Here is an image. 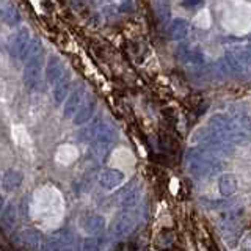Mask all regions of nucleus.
Here are the masks:
<instances>
[{
    "label": "nucleus",
    "mask_w": 251,
    "mask_h": 251,
    "mask_svg": "<svg viewBox=\"0 0 251 251\" xmlns=\"http://www.w3.org/2000/svg\"><path fill=\"white\" fill-rule=\"evenodd\" d=\"M218 165L215 157L204 152H190L188 154V171L196 177H204L214 173Z\"/></svg>",
    "instance_id": "f257e3e1"
},
{
    "label": "nucleus",
    "mask_w": 251,
    "mask_h": 251,
    "mask_svg": "<svg viewBox=\"0 0 251 251\" xmlns=\"http://www.w3.org/2000/svg\"><path fill=\"white\" fill-rule=\"evenodd\" d=\"M30 39H31L30 30L27 27H19V28H16L10 36H8V39H6V49H8V52L13 55V57L22 60L24 52H25L27 46L30 43Z\"/></svg>",
    "instance_id": "f03ea898"
},
{
    "label": "nucleus",
    "mask_w": 251,
    "mask_h": 251,
    "mask_svg": "<svg viewBox=\"0 0 251 251\" xmlns=\"http://www.w3.org/2000/svg\"><path fill=\"white\" fill-rule=\"evenodd\" d=\"M25 60L27 61L25 66H24V83L30 91H33L39 85V78H41V57H39V53H36Z\"/></svg>",
    "instance_id": "7ed1b4c3"
},
{
    "label": "nucleus",
    "mask_w": 251,
    "mask_h": 251,
    "mask_svg": "<svg viewBox=\"0 0 251 251\" xmlns=\"http://www.w3.org/2000/svg\"><path fill=\"white\" fill-rule=\"evenodd\" d=\"M133 227H135V217L126 212V214H120L113 220L110 234L115 239H124L133 231Z\"/></svg>",
    "instance_id": "20e7f679"
},
{
    "label": "nucleus",
    "mask_w": 251,
    "mask_h": 251,
    "mask_svg": "<svg viewBox=\"0 0 251 251\" xmlns=\"http://www.w3.org/2000/svg\"><path fill=\"white\" fill-rule=\"evenodd\" d=\"M96 107H98V102L94 96H90L85 102L82 100V104L78 105V108L75 110V113L73 115V123L75 126H82L85 123H88L94 112H96Z\"/></svg>",
    "instance_id": "39448f33"
},
{
    "label": "nucleus",
    "mask_w": 251,
    "mask_h": 251,
    "mask_svg": "<svg viewBox=\"0 0 251 251\" xmlns=\"http://www.w3.org/2000/svg\"><path fill=\"white\" fill-rule=\"evenodd\" d=\"M124 180V176L121 171H118L115 168H107L99 175V185L105 190H113L118 188Z\"/></svg>",
    "instance_id": "423d86ee"
},
{
    "label": "nucleus",
    "mask_w": 251,
    "mask_h": 251,
    "mask_svg": "<svg viewBox=\"0 0 251 251\" xmlns=\"http://www.w3.org/2000/svg\"><path fill=\"white\" fill-rule=\"evenodd\" d=\"M83 94H85L83 85H80L73 93L68 94V99L65 100V107H63V116H65V118H73V115L75 113V110L78 108V105L82 104Z\"/></svg>",
    "instance_id": "0eeeda50"
},
{
    "label": "nucleus",
    "mask_w": 251,
    "mask_h": 251,
    "mask_svg": "<svg viewBox=\"0 0 251 251\" xmlns=\"http://www.w3.org/2000/svg\"><path fill=\"white\" fill-rule=\"evenodd\" d=\"M63 71H65V66H63V61L58 55H50L49 58H47V65H46V78L49 83H55L61 77Z\"/></svg>",
    "instance_id": "6e6552de"
},
{
    "label": "nucleus",
    "mask_w": 251,
    "mask_h": 251,
    "mask_svg": "<svg viewBox=\"0 0 251 251\" xmlns=\"http://www.w3.org/2000/svg\"><path fill=\"white\" fill-rule=\"evenodd\" d=\"M217 184H218L220 195L225 196V198H229V196H232L239 188V180L232 175V173H225V175H222L218 177Z\"/></svg>",
    "instance_id": "1a4fd4ad"
},
{
    "label": "nucleus",
    "mask_w": 251,
    "mask_h": 251,
    "mask_svg": "<svg viewBox=\"0 0 251 251\" xmlns=\"http://www.w3.org/2000/svg\"><path fill=\"white\" fill-rule=\"evenodd\" d=\"M91 132H93L94 138H96L98 145H100V146L110 145V143H112V141L115 140V137H116V133H115V130H113L112 126L104 124V123H98V124L93 127Z\"/></svg>",
    "instance_id": "9d476101"
},
{
    "label": "nucleus",
    "mask_w": 251,
    "mask_h": 251,
    "mask_svg": "<svg viewBox=\"0 0 251 251\" xmlns=\"http://www.w3.org/2000/svg\"><path fill=\"white\" fill-rule=\"evenodd\" d=\"M71 90V74H61V77L55 82V86L52 90L53 94V99H55V104L60 105L63 100L66 99V96L69 94Z\"/></svg>",
    "instance_id": "9b49d317"
},
{
    "label": "nucleus",
    "mask_w": 251,
    "mask_h": 251,
    "mask_svg": "<svg viewBox=\"0 0 251 251\" xmlns=\"http://www.w3.org/2000/svg\"><path fill=\"white\" fill-rule=\"evenodd\" d=\"M22 180H24V176H22L21 171H18V170H8V171L3 173L2 180H0V182H2L3 190L13 192V190H16V188L21 187Z\"/></svg>",
    "instance_id": "f8f14e48"
},
{
    "label": "nucleus",
    "mask_w": 251,
    "mask_h": 251,
    "mask_svg": "<svg viewBox=\"0 0 251 251\" xmlns=\"http://www.w3.org/2000/svg\"><path fill=\"white\" fill-rule=\"evenodd\" d=\"M168 35L173 41H180L188 35V22L182 18L173 19L168 27Z\"/></svg>",
    "instance_id": "ddd939ff"
},
{
    "label": "nucleus",
    "mask_w": 251,
    "mask_h": 251,
    "mask_svg": "<svg viewBox=\"0 0 251 251\" xmlns=\"http://www.w3.org/2000/svg\"><path fill=\"white\" fill-rule=\"evenodd\" d=\"M209 127L212 130H225V132L237 129L231 118L227 115H223V113H217V115L212 116L209 120Z\"/></svg>",
    "instance_id": "4468645a"
},
{
    "label": "nucleus",
    "mask_w": 251,
    "mask_h": 251,
    "mask_svg": "<svg viewBox=\"0 0 251 251\" xmlns=\"http://www.w3.org/2000/svg\"><path fill=\"white\" fill-rule=\"evenodd\" d=\"M82 227L88 234H99L105 227V218L102 215H88L83 218Z\"/></svg>",
    "instance_id": "2eb2a0df"
},
{
    "label": "nucleus",
    "mask_w": 251,
    "mask_h": 251,
    "mask_svg": "<svg viewBox=\"0 0 251 251\" xmlns=\"http://www.w3.org/2000/svg\"><path fill=\"white\" fill-rule=\"evenodd\" d=\"M0 18H3V21L8 24V25H18L21 22V14H19V10L16 8L13 3H5L3 6V11L0 14Z\"/></svg>",
    "instance_id": "dca6fc26"
},
{
    "label": "nucleus",
    "mask_w": 251,
    "mask_h": 251,
    "mask_svg": "<svg viewBox=\"0 0 251 251\" xmlns=\"http://www.w3.org/2000/svg\"><path fill=\"white\" fill-rule=\"evenodd\" d=\"M140 201V188L132 187L121 196V207L123 209H133Z\"/></svg>",
    "instance_id": "f3484780"
},
{
    "label": "nucleus",
    "mask_w": 251,
    "mask_h": 251,
    "mask_svg": "<svg viewBox=\"0 0 251 251\" xmlns=\"http://www.w3.org/2000/svg\"><path fill=\"white\" fill-rule=\"evenodd\" d=\"M182 61L187 66H202L204 65V55L200 50H188V52H184Z\"/></svg>",
    "instance_id": "a211bd4d"
},
{
    "label": "nucleus",
    "mask_w": 251,
    "mask_h": 251,
    "mask_svg": "<svg viewBox=\"0 0 251 251\" xmlns=\"http://www.w3.org/2000/svg\"><path fill=\"white\" fill-rule=\"evenodd\" d=\"M66 245L65 242L60 240L58 237H52V239H47L46 243H44V250H63Z\"/></svg>",
    "instance_id": "6ab92c4d"
},
{
    "label": "nucleus",
    "mask_w": 251,
    "mask_h": 251,
    "mask_svg": "<svg viewBox=\"0 0 251 251\" xmlns=\"http://www.w3.org/2000/svg\"><path fill=\"white\" fill-rule=\"evenodd\" d=\"M13 206H10V207H6V210H5V214H3V222H5V225H8V226H13L14 225V222H16V217L13 215Z\"/></svg>",
    "instance_id": "aec40b11"
},
{
    "label": "nucleus",
    "mask_w": 251,
    "mask_h": 251,
    "mask_svg": "<svg viewBox=\"0 0 251 251\" xmlns=\"http://www.w3.org/2000/svg\"><path fill=\"white\" fill-rule=\"evenodd\" d=\"M83 248H85V250H94V248H98V245H96V239H86L85 243H83Z\"/></svg>",
    "instance_id": "412c9836"
},
{
    "label": "nucleus",
    "mask_w": 251,
    "mask_h": 251,
    "mask_svg": "<svg viewBox=\"0 0 251 251\" xmlns=\"http://www.w3.org/2000/svg\"><path fill=\"white\" fill-rule=\"evenodd\" d=\"M204 3V0H184V5L185 6H190V8H195V6H200Z\"/></svg>",
    "instance_id": "4be33fe9"
},
{
    "label": "nucleus",
    "mask_w": 251,
    "mask_h": 251,
    "mask_svg": "<svg viewBox=\"0 0 251 251\" xmlns=\"http://www.w3.org/2000/svg\"><path fill=\"white\" fill-rule=\"evenodd\" d=\"M3 207H5V200H3V196L0 195V214L3 212Z\"/></svg>",
    "instance_id": "5701e85b"
},
{
    "label": "nucleus",
    "mask_w": 251,
    "mask_h": 251,
    "mask_svg": "<svg viewBox=\"0 0 251 251\" xmlns=\"http://www.w3.org/2000/svg\"><path fill=\"white\" fill-rule=\"evenodd\" d=\"M3 6H5V2L3 0H0V14H2V11H3Z\"/></svg>",
    "instance_id": "b1692460"
},
{
    "label": "nucleus",
    "mask_w": 251,
    "mask_h": 251,
    "mask_svg": "<svg viewBox=\"0 0 251 251\" xmlns=\"http://www.w3.org/2000/svg\"><path fill=\"white\" fill-rule=\"evenodd\" d=\"M160 3H162V5H170V3H171V0H160Z\"/></svg>",
    "instance_id": "393cba45"
}]
</instances>
